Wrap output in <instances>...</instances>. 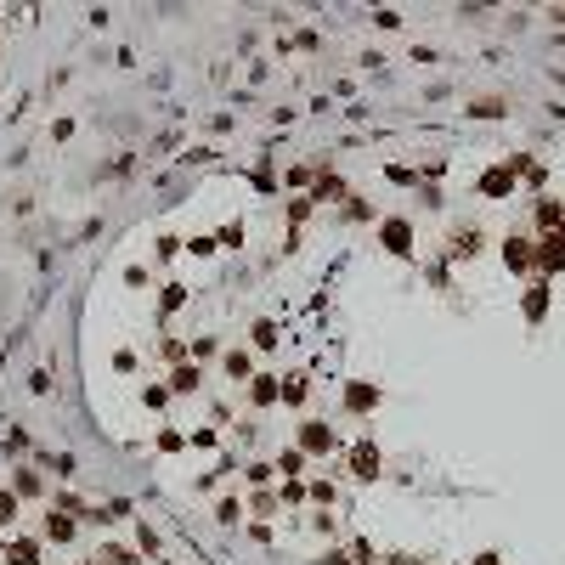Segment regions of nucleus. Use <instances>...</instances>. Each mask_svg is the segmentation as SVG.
<instances>
[{"label":"nucleus","instance_id":"obj_4","mask_svg":"<svg viewBox=\"0 0 565 565\" xmlns=\"http://www.w3.org/2000/svg\"><path fill=\"white\" fill-rule=\"evenodd\" d=\"M51 537H74V520H63V514H51V526H46Z\"/></svg>","mask_w":565,"mask_h":565},{"label":"nucleus","instance_id":"obj_3","mask_svg":"<svg viewBox=\"0 0 565 565\" xmlns=\"http://www.w3.org/2000/svg\"><path fill=\"white\" fill-rule=\"evenodd\" d=\"M328 441H334V436H328L322 424H306V447H311V452H317V447H328Z\"/></svg>","mask_w":565,"mask_h":565},{"label":"nucleus","instance_id":"obj_5","mask_svg":"<svg viewBox=\"0 0 565 565\" xmlns=\"http://www.w3.org/2000/svg\"><path fill=\"white\" fill-rule=\"evenodd\" d=\"M357 469H362V475H373V469H379V458H373L368 447H357Z\"/></svg>","mask_w":565,"mask_h":565},{"label":"nucleus","instance_id":"obj_2","mask_svg":"<svg viewBox=\"0 0 565 565\" xmlns=\"http://www.w3.org/2000/svg\"><path fill=\"white\" fill-rule=\"evenodd\" d=\"M6 559H12V565H34V543H12Z\"/></svg>","mask_w":565,"mask_h":565},{"label":"nucleus","instance_id":"obj_6","mask_svg":"<svg viewBox=\"0 0 565 565\" xmlns=\"http://www.w3.org/2000/svg\"><path fill=\"white\" fill-rule=\"evenodd\" d=\"M12 514H17V503H12L6 492H0V520H12Z\"/></svg>","mask_w":565,"mask_h":565},{"label":"nucleus","instance_id":"obj_1","mask_svg":"<svg viewBox=\"0 0 565 565\" xmlns=\"http://www.w3.org/2000/svg\"><path fill=\"white\" fill-rule=\"evenodd\" d=\"M543 266H565V238H548L543 243Z\"/></svg>","mask_w":565,"mask_h":565}]
</instances>
